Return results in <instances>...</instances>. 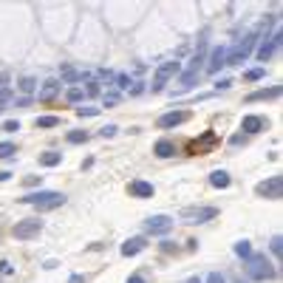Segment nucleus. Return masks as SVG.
Returning <instances> with one entry per match:
<instances>
[{"instance_id":"20e7f679","label":"nucleus","mask_w":283,"mask_h":283,"mask_svg":"<svg viewBox=\"0 0 283 283\" xmlns=\"http://www.w3.org/2000/svg\"><path fill=\"white\" fill-rule=\"evenodd\" d=\"M204 54H207V42H204V40H198L196 54H193V60L187 63V71L181 74V85H184V88H190V85L196 82L198 71H201V63H204Z\"/></svg>"},{"instance_id":"9d476101","label":"nucleus","mask_w":283,"mask_h":283,"mask_svg":"<svg viewBox=\"0 0 283 283\" xmlns=\"http://www.w3.org/2000/svg\"><path fill=\"white\" fill-rule=\"evenodd\" d=\"M145 229H148L150 235H164L173 229V218H167V215H153V218L145 221Z\"/></svg>"},{"instance_id":"4468645a","label":"nucleus","mask_w":283,"mask_h":283,"mask_svg":"<svg viewBox=\"0 0 283 283\" xmlns=\"http://www.w3.org/2000/svg\"><path fill=\"white\" fill-rule=\"evenodd\" d=\"M187 119H190L187 111H170V113H164V116H159V127H176Z\"/></svg>"},{"instance_id":"5701e85b","label":"nucleus","mask_w":283,"mask_h":283,"mask_svg":"<svg viewBox=\"0 0 283 283\" xmlns=\"http://www.w3.org/2000/svg\"><path fill=\"white\" fill-rule=\"evenodd\" d=\"M65 99H68V102H82L85 91L79 88V85H74V88H68V91H65Z\"/></svg>"},{"instance_id":"79ce46f5","label":"nucleus","mask_w":283,"mask_h":283,"mask_svg":"<svg viewBox=\"0 0 283 283\" xmlns=\"http://www.w3.org/2000/svg\"><path fill=\"white\" fill-rule=\"evenodd\" d=\"M9 178H12V173H9V170H0V181H9Z\"/></svg>"},{"instance_id":"39448f33","label":"nucleus","mask_w":283,"mask_h":283,"mask_svg":"<svg viewBox=\"0 0 283 283\" xmlns=\"http://www.w3.org/2000/svg\"><path fill=\"white\" fill-rule=\"evenodd\" d=\"M215 215H218L215 207H187V210H181L178 218H181L184 224H207V221H212Z\"/></svg>"},{"instance_id":"393cba45","label":"nucleus","mask_w":283,"mask_h":283,"mask_svg":"<svg viewBox=\"0 0 283 283\" xmlns=\"http://www.w3.org/2000/svg\"><path fill=\"white\" fill-rule=\"evenodd\" d=\"M68 142L71 145H82V142H88V130H71Z\"/></svg>"},{"instance_id":"1a4fd4ad","label":"nucleus","mask_w":283,"mask_h":283,"mask_svg":"<svg viewBox=\"0 0 283 283\" xmlns=\"http://www.w3.org/2000/svg\"><path fill=\"white\" fill-rule=\"evenodd\" d=\"M176 74H178V63H162V65H159V68H156V77H153V85H150L153 93L162 91L164 85H167V79L176 77Z\"/></svg>"},{"instance_id":"37998d69","label":"nucleus","mask_w":283,"mask_h":283,"mask_svg":"<svg viewBox=\"0 0 283 283\" xmlns=\"http://www.w3.org/2000/svg\"><path fill=\"white\" fill-rule=\"evenodd\" d=\"M127 283H145V277H142V275H133V277H127Z\"/></svg>"},{"instance_id":"a18cd8bd","label":"nucleus","mask_w":283,"mask_h":283,"mask_svg":"<svg viewBox=\"0 0 283 283\" xmlns=\"http://www.w3.org/2000/svg\"><path fill=\"white\" fill-rule=\"evenodd\" d=\"M187 283H201V280H198V277H193V280H187Z\"/></svg>"},{"instance_id":"9b49d317","label":"nucleus","mask_w":283,"mask_h":283,"mask_svg":"<svg viewBox=\"0 0 283 283\" xmlns=\"http://www.w3.org/2000/svg\"><path fill=\"white\" fill-rule=\"evenodd\" d=\"M280 42H283V34H280V31H275V34L269 37V40L261 42V49H258V60H261V63H266L269 57H272L277 49H280Z\"/></svg>"},{"instance_id":"423d86ee","label":"nucleus","mask_w":283,"mask_h":283,"mask_svg":"<svg viewBox=\"0 0 283 283\" xmlns=\"http://www.w3.org/2000/svg\"><path fill=\"white\" fill-rule=\"evenodd\" d=\"M215 145H218V136L212 133V130H204L198 139H193L190 145H187V153L190 156H204V153H210Z\"/></svg>"},{"instance_id":"7c9ffc66","label":"nucleus","mask_w":283,"mask_h":283,"mask_svg":"<svg viewBox=\"0 0 283 283\" xmlns=\"http://www.w3.org/2000/svg\"><path fill=\"white\" fill-rule=\"evenodd\" d=\"M9 99H12V91H9V88H0V111H3V105H6Z\"/></svg>"},{"instance_id":"7ed1b4c3","label":"nucleus","mask_w":283,"mask_h":283,"mask_svg":"<svg viewBox=\"0 0 283 283\" xmlns=\"http://www.w3.org/2000/svg\"><path fill=\"white\" fill-rule=\"evenodd\" d=\"M247 275H249V280H272L275 277V266L266 261V255L252 252V258L247 263Z\"/></svg>"},{"instance_id":"72a5a7b5","label":"nucleus","mask_w":283,"mask_h":283,"mask_svg":"<svg viewBox=\"0 0 283 283\" xmlns=\"http://www.w3.org/2000/svg\"><path fill=\"white\" fill-rule=\"evenodd\" d=\"M113 79H116L119 88H127V85H130V77H127V74H119V77H113Z\"/></svg>"},{"instance_id":"ddd939ff","label":"nucleus","mask_w":283,"mask_h":283,"mask_svg":"<svg viewBox=\"0 0 283 283\" xmlns=\"http://www.w3.org/2000/svg\"><path fill=\"white\" fill-rule=\"evenodd\" d=\"M269 122L263 119V116H244L241 119V130L244 133H261V130H266Z\"/></svg>"},{"instance_id":"f257e3e1","label":"nucleus","mask_w":283,"mask_h":283,"mask_svg":"<svg viewBox=\"0 0 283 283\" xmlns=\"http://www.w3.org/2000/svg\"><path fill=\"white\" fill-rule=\"evenodd\" d=\"M269 23H261V26L255 28V31H249L244 40L235 45L232 51H226V65H241V63H247L249 60V54H252V49H255V42H258V37L263 34V28H266Z\"/></svg>"},{"instance_id":"b1692460","label":"nucleus","mask_w":283,"mask_h":283,"mask_svg":"<svg viewBox=\"0 0 283 283\" xmlns=\"http://www.w3.org/2000/svg\"><path fill=\"white\" fill-rule=\"evenodd\" d=\"M14 153H17V145H12V142H0V159H12Z\"/></svg>"},{"instance_id":"2eb2a0df","label":"nucleus","mask_w":283,"mask_h":283,"mask_svg":"<svg viewBox=\"0 0 283 283\" xmlns=\"http://www.w3.org/2000/svg\"><path fill=\"white\" fill-rule=\"evenodd\" d=\"M280 97V85H272V88H261V91H252L247 97V102H263V99H277Z\"/></svg>"},{"instance_id":"4be33fe9","label":"nucleus","mask_w":283,"mask_h":283,"mask_svg":"<svg viewBox=\"0 0 283 283\" xmlns=\"http://www.w3.org/2000/svg\"><path fill=\"white\" fill-rule=\"evenodd\" d=\"M235 255H238V258H252V244H249V241H238V244H235Z\"/></svg>"},{"instance_id":"49530a36","label":"nucleus","mask_w":283,"mask_h":283,"mask_svg":"<svg viewBox=\"0 0 283 283\" xmlns=\"http://www.w3.org/2000/svg\"><path fill=\"white\" fill-rule=\"evenodd\" d=\"M241 283H244V280H241Z\"/></svg>"},{"instance_id":"c756f323","label":"nucleus","mask_w":283,"mask_h":283,"mask_svg":"<svg viewBox=\"0 0 283 283\" xmlns=\"http://www.w3.org/2000/svg\"><path fill=\"white\" fill-rule=\"evenodd\" d=\"M0 130H6V133H14V130H20V122L17 119H9V122H3V127Z\"/></svg>"},{"instance_id":"6ab92c4d","label":"nucleus","mask_w":283,"mask_h":283,"mask_svg":"<svg viewBox=\"0 0 283 283\" xmlns=\"http://www.w3.org/2000/svg\"><path fill=\"white\" fill-rule=\"evenodd\" d=\"M153 153L159 156V159H170V156H176V145H173L170 139H162V142H156Z\"/></svg>"},{"instance_id":"c85d7f7f","label":"nucleus","mask_w":283,"mask_h":283,"mask_svg":"<svg viewBox=\"0 0 283 283\" xmlns=\"http://www.w3.org/2000/svg\"><path fill=\"white\" fill-rule=\"evenodd\" d=\"M9 275H14V266L9 261H0V280H3V277H9Z\"/></svg>"},{"instance_id":"dca6fc26","label":"nucleus","mask_w":283,"mask_h":283,"mask_svg":"<svg viewBox=\"0 0 283 283\" xmlns=\"http://www.w3.org/2000/svg\"><path fill=\"white\" fill-rule=\"evenodd\" d=\"M145 247H148V241L145 238H130V241L122 244V255H125V258H133V255H139Z\"/></svg>"},{"instance_id":"f8f14e48","label":"nucleus","mask_w":283,"mask_h":283,"mask_svg":"<svg viewBox=\"0 0 283 283\" xmlns=\"http://www.w3.org/2000/svg\"><path fill=\"white\" fill-rule=\"evenodd\" d=\"M221 65H226V49L224 45H215L210 54V63H207V74H218Z\"/></svg>"},{"instance_id":"a878e982","label":"nucleus","mask_w":283,"mask_h":283,"mask_svg":"<svg viewBox=\"0 0 283 283\" xmlns=\"http://www.w3.org/2000/svg\"><path fill=\"white\" fill-rule=\"evenodd\" d=\"M269 249H272V255L280 258V252H283V238H280V235H275V238L269 241Z\"/></svg>"},{"instance_id":"f3484780","label":"nucleus","mask_w":283,"mask_h":283,"mask_svg":"<svg viewBox=\"0 0 283 283\" xmlns=\"http://www.w3.org/2000/svg\"><path fill=\"white\" fill-rule=\"evenodd\" d=\"M229 181H232V178H229V173H226V170H212V173H210V184L215 187V190H226V187H229Z\"/></svg>"},{"instance_id":"2f4dec72","label":"nucleus","mask_w":283,"mask_h":283,"mask_svg":"<svg viewBox=\"0 0 283 283\" xmlns=\"http://www.w3.org/2000/svg\"><path fill=\"white\" fill-rule=\"evenodd\" d=\"M113 133H116V125H105L102 130H99V136H105V139H111Z\"/></svg>"},{"instance_id":"f03ea898","label":"nucleus","mask_w":283,"mask_h":283,"mask_svg":"<svg viewBox=\"0 0 283 283\" xmlns=\"http://www.w3.org/2000/svg\"><path fill=\"white\" fill-rule=\"evenodd\" d=\"M23 204H31L37 210H57V207L65 204V196L63 193H54V190H40V193H28V196L20 198Z\"/></svg>"},{"instance_id":"e433bc0d","label":"nucleus","mask_w":283,"mask_h":283,"mask_svg":"<svg viewBox=\"0 0 283 283\" xmlns=\"http://www.w3.org/2000/svg\"><path fill=\"white\" fill-rule=\"evenodd\" d=\"M207 283H226V280H224V275H221V272H212V275L207 277Z\"/></svg>"},{"instance_id":"ea45409f","label":"nucleus","mask_w":283,"mask_h":283,"mask_svg":"<svg viewBox=\"0 0 283 283\" xmlns=\"http://www.w3.org/2000/svg\"><path fill=\"white\" fill-rule=\"evenodd\" d=\"M97 74H99V79H108V82L113 79V74H111V71H105V68H102V71H97Z\"/></svg>"},{"instance_id":"a19ab883","label":"nucleus","mask_w":283,"mask_h":283,"mask_svg":"<svg viewBox=\"0 0 283 283\" xmlns=\"http://www.w3.org/2000/svg\"><path fill=\"white\" fill-rule=\"evenodd\" d=\"M229 85H232V79H221V82L215 85V88H218V91H226V88H229Z\"/></svg>"},{"instance_id":"cd10ccee","label":"nucleus","mask_w":283,"mask_h":283,"mask_svg":"<svg viewBox=\"0 0 283 283\" xmlns=\"http://www.w3.org/2000/svg\"><path fill=\"white\" fill-rule=\"evenodd\" d=\"M57 125H60L57 116H40V119H37V127H57Z\"/></svg>"},{"instance_id":"4c0bfd02","label":"nucleus","mask_w":283,"mask_h":283,"mask_svg":"<svg viewBox=\"0 0 283 283\" xmlns=\"http://www.w3.org/2000/svg\"><path fill=\"white\" fill-rule=\"evenodd\" d=\"M85 93H88V97H97V93H99V85H97V82H91L88 88H85Z\"/></svg>"},{"instance_id":"c03bdc74","label":"nucleus","mask_w":283,"mask_h":283,"mask_svg":"<svg viewBox=\"0 0 283 283\" xmlns=\"http://www.w3.org/2000/svg\"><path fill=\"white\" fill-rule=\"evenodd\" d=\"M68 283H85V277H82V275H71Z\"/></svg>"},{"instance_id":"a211bd4d","label":"nucleus","mask_w":283,"mask_h":283,"mask_svg":"<svg viewBox=\"0 0 283 283\" xmlns=\"http://www.w3.org/2000/svg\"><path fill=\"white\" fill-rule=\"evenodd\" d=\"M130 196H133V198H150V196H153V184H148V181H130Z\"/></svg>"},{"instance_id":"f704fd0d","label":"nucleus","mask_w":283,"mask_h":283,"mask_svg":"<svg viewBox=\"0 0 283 283\" xmlns=\"http://www.w3.org/2000/svg\"><path fill=\"white\" fill-rule=\"evenodd\" d=\"M116 99H119V97H116V93H105V97H102V105H116Z\"/></svg>"},{"instance_id":"58836bf2","label":"nucleus","mask_w":283,"mask_h":283,"mask_svg":"<svg viewBox=\"0 0 283 283\" xmlns=\"http://www.w3.org/2000/svg\"><path fill=\"white\" fill-rule=\"evenodd\" d=\"M244 142H247V136L238 133V136H232V142H229V145H235V148H238V145H244Z\"/></svg>"},{"instance_id":"0eeeda50","label":"nucleus","mask_w":283,"mask_h":283,"mask_svg":"<svg viewBox=\"0 0 283 283\" xmlns=\"http://www.w3.org/2000/svg\"><path fill=\"white\" fill-rule=\"evenodd\" d=\"M255 193L261 198H272V201L283 198V176H269L266 181H261L255 187Z\"/></svg>"},{"instance_id":"412c9836","label":"nucleus","mask_w":283,"mask_h":283,"mask_svg":"<svg viewBox=\"0 0 283 283\" xmlns=\"http://www.w3.org/2000/svg\"><path fill=\"white\" fill-rule=\"evenodd\" d=\"M60 162H63V153H57V150H49V153L40 156V164H42V167H57Z\"/></svg>"},{"instance_id":"6e6552de","label":"nucleus","mask_w":283,"mask_h":283,"mask_svg":"<svg viewBox=\"0 0 283 283\" xmlns=\"http://www.w3.org/2000/svg\"><path fill=\"white\" fill-rule=\"evenodd\" d=\"M40 229H42V221L26 218V221H17L12 232H14V238H17V241H28V238H34V235H40Z\"/></svg>"},{"instance_id":"bb28decb","label":"nucleus","mask_w":283,"mask_h":283,"mask_svg":"<svg viewBox=\"0 0 283 283\" xmlns=\"http://www.w3.org/2000/svg\"><path fill=\"white\" fill-rule=\"evenodd\" d=\"M17 85H20V91H23V93H31V91H34V85H37V82H34V77H23Z\"/></svg>"},{"instance_id":"c9c22d12","label":"nucleus","mask_w":283,"mask_h":283,"mask_svg":"<svg viewBox=\"0 0 283 283\" xmlns=\"http://www.w3.org/2000/svg\"><path fill=\"white\" fill-rule=\"evenodd\" d=\"M79 116H97V113H99V108H79Z\"/></svg>"},{"instance_id":"aec40b11","label":"nucleus","mask_w":283,"mask_h":283,"mask_svg":"<svg viewBox=\"0 0 283 283\" xmlns=\"http://www.w3.org/2000/svg\"><path fill=\"white\" fill-rule=\"evenodd\" d=\"M60 88H63V85L57 82V79H49V82L42 85V91H40V99H42V102H49V99H54L57 93H60Z\"/></svg>"},{"instance_id":"473e14b6","label":"nucleus","mask_w":283,"mask_h":283,"mask_svg":"<svg viewBox=\"0 0 283 283\" xmlns=\"http://www.w3.org/2000/svg\"><path fill=\"white\" fill-rule=\"evenodd\" d=\"M263 77V68H255V71H247V79L249 82H255V79H261Z\"/></svg>"}]
</instances>
